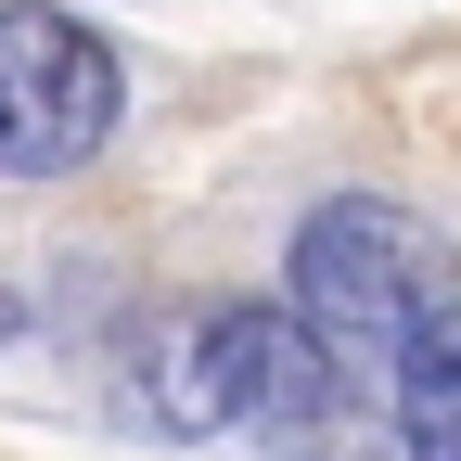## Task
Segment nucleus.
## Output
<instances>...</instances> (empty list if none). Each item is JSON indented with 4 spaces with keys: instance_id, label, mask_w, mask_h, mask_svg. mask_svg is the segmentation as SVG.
<instances>
[{
    "instance_id": "1",
    "label": "nucleus",
    "mask_w": 461,
    "mask_h": 461,
    "mask_svg": "<svg viewBox=\"0 0 461 461\" xmlns=\"http://www.w3.org/2000/svg\"><path fill=\"white\" fill-rule=\"evenodd\" d=\"M282 308H295L308 333H333L359 372L397 384V359L461 308V257L448 230L384 205V193H333L308 230H295V269H282Z\"/></svg>"
},
{
    "instance_id": "2",
    "label": "nucleus",
    "mask_w": 461,
    "mask_h": 461,
    "mask_svg": "<svg viewBox=\"0 0 461 461\" xmlns=\"http://www.w3.org/2000/svg\"><path fill=\"white\" fill-rule=\"evenodd\" d=\"M115 103H129V77H115V51L77 14L0 0V180H65V167H90L115 141Z\"/></svg>"
},
{
    "instance_id": "3",
    "label": "nucleus",
    "mask_w": 461,
    "mask_h": 461,
    "mask_svg": "<svg viewBox=\"0 0 461 461\" xmlns=\"http://www.w3.org/2000/svg\"><path fill=\"white\" fill-rule=\"evenodd\" d=\"M282 333L295 308H180L141 333V397L167 436H230L269 411V372H282Z\"/></svg>"
},
{
    "instance_id": "4",
    "label": "nucleus",
    "mask_w": 461,
    "mask_h": 461,
    "mask_svg": "<svg viewBox=\"0 0 461 461\" xmlns=\"http://www.w3.org/2000/svg\"><path fill=\"white\" fill-rule=\"evenodd\" d=\"M269 461H423L411 423H397V384L359 372L333 333H282V372H269V411H257Z\"/></svg>"
},
{
    "instance_id": "5",
    "label": "nucleus",
    "mask_w": 461,
    "mask_h": 461,
    "mask_svg": "<svg viewBox=\"0 0 461 461\" xmlns=\"http://www.w3.org/2000/svg\"><path fill=\"white\" fill-rule=\"evenodd\" d=\"M397 423H411L423 461H461V308L397 359Z\"/></svg>"
},
{
    "instance_id": "6",
    "label": "nucleus",
    "mask_w": 461,
    "mask_h": 461,
    "mask_svg": "<svg viewBox=\"0 0 461 461\" xmlns=\"http://www.w3.org/2000/svg\"><path fill=\"white\" fill-rule=\"evenodd\" d=\"M14 333H26V308H14V282H0V346H14Z\"/></svg>"
}]
</instances>
